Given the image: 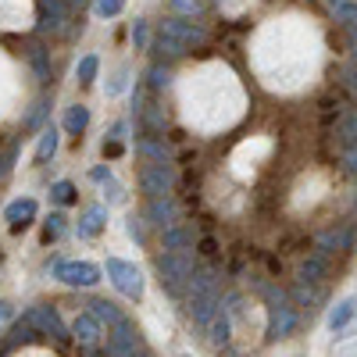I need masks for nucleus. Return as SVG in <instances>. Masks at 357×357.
<instances>
[{
	"mask_svg": "<svg viewBox=\"0 0 357 357\" xmlns=\"http://www.w3.org/2000/svg\"><path fill=\"white\" fill-rule=\"evenodd\" d=\"M72 336H75L79 343H86V347L100 343V321H97L93 314H79V318L72 321Z\"/></svg>",
	"mask_w": 357,
	"mask_h": 357,
	"instance_id": "19",
	"label": "nucleus"
},
{
	"mask_svg": "<svg viewBox=\"0 0 357 357\" xmlns=\"http://www.w3.org/2000/svg\"><path fill=\"white\" fill-rule=\"evenodd\" d=\"M325 279V261H321V254L318 257H307L304 264H301V282H321Z\"/></svg>",
	"mask_w": 357,
	"mask_h": 357,
	"instance_id": "31",
	"label": "nucleus"
},
{
	"mask_svg": "<svg viewBox=\"0 0 357 357\" xmlns=\"http://www.w3.org/2000/svg\"><path fill=\"white\" fill-rule=\"evenodd\" d=\"M86 4H89V0H68V8H72V11H82Z\"/></svg>",
	"mask_w": 357,
	"mask_h": 357,
	"instance_id": "48",
	"label": "nucleus"
},
{
	"mask_svg": "<svg viewBox=\"0 0 357 357\" xmlns=\"http://www.w3.org/2000/svg\"><path fill=\"white\" fill-rule=\"evenodd\" d=\"M126 232H129V240H136L139 247L146 243V222H143L139 215H129V218H126Z\"/></svg>",
	"mask_w": 357,
	"mask_h": 357,
	"instance_id": "36",
	"label": "nucleus"
},
{
	"mask_svg": "<svg viewBox=\"0 0 357 357\" xmlns=\"http://www.w3.org/2000/svg\"><path fill=\"white\" fill-rule=\"evenodd\" d=\"M65 222H68L65 215H50V218H47V240H54V236H61V232H65Z\"/></svg>",
	"mask_w": 357,
	"mask_h": 357,
	"instance_id": "40",
	"label": "nucleus"
},
{
	"mask_svg": "<svg viewBox=\"0 0 357 357\" xmlns=\"http://www.w3.org/2000/svg\"><path fill=\"white\" fill-rule=\"evenodd\" d=\"M172 15H183V18H197L204 15V0H168Z\"/></svg>",
	"mask_w": 357,
	"mask_h": 357,
	"instance_id": "33",
	"label": "nucleus"
},
{
	"mask_svg": "<svg viewBox=\"0 0 357 357\" xmlns=\"http://www.w3.org/2000/svg\"><path fill=\"white\" fill-rule=\"evenodd\" d=\"M222 311V296L218 293H207V296H190V318L200 325V329H207L211 325V318Z\"/></svg>",
	"mask_w": 357,
	"mask_h": 357,
	"instance_id": "12",
	"label": "nucleus"
},
{
	"mask_svg": "<svg viewBox=\"0 0 357 357\" xmlns=\"http://www.w3.org/2000/svg\"><path fill=\"white\" fill-rule=\"evenodd\" d=\"M126 136H129V122H114V126H111V136H107V139L122 146V143H126Z\"/></svg>",
	"mask_w": 357,
	"mask_h": 357,
	"instance_id": "42",
	"label": "nucleus"
},
{
	"mask_svg": "<svg viewBox=\"0 0 357 357\" xmlns=\"http://www.w3.org/2000/svg\"><path fill=\"white\" fill-rule=\"evenodd\" d=\"M93 11H97V18H114L126 11V0H97Z\"/></svg>",
	"mask_w": 357,
	"mask_h": 357,
	"instance_id": "37",
	"label": "nucleus"
},
{
	"mask_svg": "<svg viewBox=\"0 0 357 357\" xmlns=\"http://www.w3.org/2000/svg\"><path fill=\"white\" fill-rule=\"evenodd\" d=\"M343 168L350 172V175H357V139L347 146V151H343Z\"/></svg>",
	"mask_w": 357,
	"mask_h": 357,
	"instance_id": "41",
	"label": "nucleus"
},
{
	"mask_svg": "<svg viewBox=\"0 0 357 357\" xmlns=\"http://www.w3.org/2000/svg\"><path fill=\"white\" fill-rule=\"evenodd\" d=\"M33 218H36V200L33 197H18V200H11L4 207V222H11L15 229L25 225V222H33Z\"/></svg>",
	"mask_w": 357,
	"mask_h": 357,
	"instance_id": "18",
	"label": "nucleus"
},
{
	"mask_svg": "<svg viewBox=\"0 0 357 357\" xmlns=\"http://www.w3.org/2000/svg\"><path fill=\"white\" fill-rule=\"evenodd\" d=\"M57 143H61V136H57V129L54 126H47V129H40V139H36V165H47L54 154H57Z\"/></svg>",
	"mask_w": 357,
	"mask_h": 357,
	"instance_id": "21",
	"label": "nucleus"
},
{
	"mask_svg": "<svg viewBox=\"0 0 357 357\" xmlns=\"http://www.w3.org/2000/svg\"><path fill=\"white\" fill-rule=\"evenodd\" d=\"M343 79H347V86L357 93V65H354V68H347V72H343Z\"/></svg>",
	"mask_w": 357,
	"mask_h": 357,
	"instance_id": "45",
	"label": "nucleus"
},
{
	"mask_svg": "<svg viewBox=\"0 0 357 357\" xmlns=\"http://www.w3.org/2000/svg\"><path fill=\"white\" fill-rule=\"evenodd\" d=\"M293 301L301 304V307H307V311H311L314 304H321V293H318V289H311V282H301V286L293 289Z\"/></svg>",
	"mask_w": 357,
	"mask_h": 357,
	"instance_id": "34",
	"label": "nucleus"
},
{
	"mask_svg": "<svg viewBox=\"0 0 357 357\" xmlns=\"http://www.w3.org/2000/svg\"><path fill=\"white\" fill-rule=\"evenodd\" d=\"M139 114L146 118V126H151L154 132H165V111H161L158 104H146V107H143Z\"/></svg>",
	"mask_w": 357,
	"mask_h": 357,
	"instance_id": "38",
	"label": "nucleus"
},
{
	"mask_svg": "<svg viewBox=\"0 0 357 357\" xmlns=\"http://www.w3.org/2000/svg\"><path fill=\"white\" fill-rule=\"evenodd\" d=\"M104 225H107V207L104 204H89L86 211L79 215V222H75V232H79V240H97V236L104 232Z\"/></svg>",
	"mask_w": 357,
	"mask_h": 357,
	"instance_id": "11",
	"label": "nucleus"
},
{
	"mask_svg": "<svg viewBox=\"0 0 357 357\" xmlns=\"http://www.w3.org/2000/svg\"><path fill=\"white\" fill-rule=\"evenodd\" d=\"M329 8H333L336 22H343L347 29H357V4L354 0H329Z\"/></svg>",
	"mask_w": 357,
	"mask_h": 357,
	"instance_id": "29",
	"label": "nucleus"
},
{
	"mask_svg": "<svg viewBox=\"0 0 357 357\" xmlns=\"http://www.w3.org/2000/svg\"><path fill=\"white\" fill-rule=\"evenodd\" d=\"M132 357H154V354H143V350H136V354H132Z\"/></svg>",
	"mask_w": 357,
	"mask_h": 357,
	"instance_id": "49",
	"label": "nucleus"
},
{
	"mask_svg": "<svg viewBox=\"0 0 357 357\" xmlns=\"http://www.w3.org/2000/svg\"><path fill=\"white\" fill-rule=\"evenodd\" d=\"M25 318L33 321V329H40L43 336L68 340V329H65L61 314H57V307H47V304H40V307H29V314H25Z\"/></svg>",
	"mask_w": 357,
	"mask_h": 357,
	"instance_id": "9",
	"label": "nucleus"
},
{
	"mask_svg": "<svg viewBox=\"0 0 357 357\" xmlns=\"http://www.w3.org/2000/svg\"><path fill=\"white\" fill-rule=\"evenodd\" d=\"M193 268H197L193 250H168V254L158 257V275H161V286H165L168 293L183 289L186 279L193 275Z\"/></svg>",
	"mask_w": 357,
	"mask_h": 357,
	"instance_id": "1",
	"label": "nucleus"
},
{
	"mask_svg": "<svg viewBox=\"0 0 357 357\" xmlns=\"http://www.w3.org/2000/svg\"><path fill=\"white\" fill-rule=\"evenodd\" d=\"M8 318H11V304H8V301H0V325H4Z\"/></svg>",
	"mask_w": 357,
	"mask_h": 357,
	"instance_id": "47",
	"label": "nucleus"
},
{
	"mask_svg": "<svg viewBox=\"0 0 357 357\" xmlns=\"http://www.w3.org/2000/svg\"><path fill=\"white\" fill-rule=\"evenodd\" d=\"M47 114H50V100H47V97H40V100L33 104V111H29V114L22 118V129H25V132H33V129H40Z\"/></svg>",
	"mask_w": 357,
	"mask_h": 357,
	"instance_id": "28",
	"label": "nucleus"
},
{
	"mask_svg": "<svg viewBox=\"0 0 357 357\" xmlns=\"http://www.w3.org/2000/svg\"><path fill=\"white\" fill-rule=\"evenodd\" d=\"M50 200L61 204V207H65V204H75V186L68 183V178H57V183L50 186Z\"/></svg>",
	"mask_w": 357,
	"mask_h": 357,
	"instance_id": "32",
	"label": "nucleus"
},
{
	"mask_svg": "<svg viewBox=\"0 0 357 357\" xmlns=\"http://www.w3.org/2000/svg\"><path fill=\"white\" fill-rule=\"evenodd\" d=\"M89 314H93L97 321H107V325H114V321L126 318L122 311H118V304H111V301H89Z\"/></svg>",
	"mask_w": 357,
	"mask_h": 357,
	"instance_id": "26",
	"label": "nucleus"
},
{
	"mask_svg": "<svg viewBox=\"0 0 357 357\" xmlns=\"http://www.w3.org/2000/svg\"><path fill=\"white\" fill-rule=\"evenodd\" d=\"M343 136H350V139H357V111L343 118Z\"/></svg>",
	"mask_w": 357,
	"mask_h": 357,
	"instance_id": "44",
	"label": "nucleus"
},
{
	"mask_svg": "<svg viewBox=\"0 0 357 357\" xmlns=\"http://www.w3.org/2000/svg\"><path fill=\"white\" fill-rule=\"evenodd\" d=\"M354 314H357V296H347V301H340V304L329 311V329H333V333L347 329Z\"/></svg>",
	"mask_w": 357,
	"mask_h": 357,
	"instance_id": "22",
	"label": "nucleus"
},
{
	"mask_svg": "<svg viewBox=\"0 0 357 357\" xmlns=\"http://www.w3.org/2000/svg\"><path fill=\"white\" fill-rule=\"evenodd\" d=\"M136 154H139L143 161H168V158H172V146L165 143L161 132H151V136L136 139Z\"/></svg>",
	"mask_w": 357,
	"mask_h": 357,
	"instance_id": "16",
	"label": "nucleus"
},
{
	"mask_svg": "<svg viewBox=\"0 0 357 357\" xmlns=\"http://www.w3.org/2000/svg\"><path fill=\"white\" fill-rule=\"evenodd\" d=\"M104 275L111 279V286H114L118 293L129 296V301H139V296H143V272H139L136 264H129V261H122V257H107Z\"/></svg>",
	"mask_w": 357,
	"mask_h": 357,
	"instance_id": "3",
	"label": "nucleus"
},
{
	"mask_svg": "<svg viewBox=\"0 0 357 357\" xmlns=\"http://www.w3.org/2000/svg\"><path fill=\"white\" fill-rule=\"evenodd\" d=\"M347 43H350V54L357 57V29H347Z\"/></svg>",
	"mask_w": 357,
	"mask_h": 357,
	"instance_id": "46",
	"label": "nucleus"
},
{
	"mask_svg": "<svg viewBox=\"0 0 357 357\" xmlns=\"http://www.w3.org/2000/svg\"><path fill=\"white\" fill-rule=\"evenodd\" d=\"M129 36H132V47H136V50H146V47H151V25H146V18H136V22H132Z\"/></svg>",
	"mask_w": 357,
	"mask_h": 357,
	"instance_id": "35",
	"label": "nucleus"
},
{
	"mask_svg": "<svg viewBox=\"0 0 357 357\" xmlns=\"http://www.w3.org/2000/svg\"><path fill=\"white\" fill-rule=\"evenodd\" d=\"M158 33L172 36L175 43H183L186 50H197V47H204V43H207V29H204V25H197L193 18H183V15H168V18L158 25Z\"/></svg>",
	"mask_w": 357,
	"mask_h": 357,
	"instance_id": "4",
	"label": "nucleus"
},
{
	"mask_svg": "<svg viewBox=\"0 0 357 357\" xmlns=\"http://www.w3.org/2000/svg\"><path fill=\"white\" fill-rule=\"evenodd\" d=\"M126 86H129V72H126V68H118V72H114V79L107 82L104 93H107V97H122V89H126Z\"/></svg>",
	"mask_w": 357,
	"mask_h": 357,
	"instance_id": "39",
	"label": "nucleus"
},
{
	"mask_svg": "<svg viewBox=\"0 0 357 357\" xmlns=\"http://www.w3.org/2000/svg\"><path fill=\"white\" fill-rule=\"evenodd\" d=\"M15 151H18V146H11V151H8L4 158H0V183H4V178H8V172H11V161H15Z\"/></svg>",
	"mask_w": 357,
	"mask_h": 357,
	"instance_id": "43",
	"label": "nucleus"
},
{
	"mask_svg": "<svg viewBox=\"0 0 357 357\" xmlns=\"http://www.w3.org/2000/svg\"><path fill=\"white\" fill-rule=\"evenodd\" d=\"M68 18H72V8L68 0H40V18H36V33H68Z\"/></svg>",
	"mask_w": 357,
	"mask_h": 357,
	"instance_id": "7",
	"label": "nucleus"
},
{
	"mask_svg": "<svg viewBox=\"0 0 357 357\" xmlns=\"http://www.w3.org/2000/svg\"><path fill=\"white\" fill-rule=\"evenodd\" d=\"M354 247V229L343 225V229H325L318 236V254H343Z\"/></svg>",
	"mask_w": 357,
	"mask_h": 357,
	"instance_id": "13",
	"label": "nucleus"
},
{
	"mask_svg": "<svg viewBox=\"0 0 357 357\" xmlns=\"http://www.w3.org/2000/svg\"><path fill=\"white\" fill-rule=\"evenodd\" d=\"M97 72H100V57L97 54H86V57H79V65H75V79L86 86V82H93L97 79Z\"/></svg>",
	"mask_w": 357,
	"mask_h": 357,
	"instance_id": "30",
	"label": "nucleus"
},
{
	"mask_svg": "<svg viewBox=\"0 0 357 357\" xmlns=\"http://www.w3.org/2000/svg\"><path fill=\"white\" fill-rule=\"evenodd\" d=\"M183 357H193V354H183Z\"/></svg>",
	"mask_w": 357,
	"mask_h": 357,
	"instance_id": "50",
	"label": "nucleus"
},
{
	"mask_svg": "<svg viewBox=\"0 0 357 357\" xmlns=\"http://www.w3.org/2000/svg\"><path fill=\"white\" fill-rule=\"evenodd\" d=\"M161 243H165V250H193V243H197V232H193V225H168V229H161Z\"/></svg>",
	"mask_w": 357,
	"mask_h": 357,
	"instance_id": "15",
	"label": "nucleus"
},
{
	"mask_svg": "<svg viewBox=\"0 0 357 357\" xmlns=\"http://www.w3.org/2000/svg\"><path fill=\"white\" fill-rule=\"evenodd\" d=\"M86 126H89V107H86V104H72V107L65 111V132L82 136Z\"/></svg>",
	"mask_w": 357,
	"mask_h": 357,
	"instance_id": "23",
	"label": "nucleus"
},
{
	"mask_svg": "<svg viewBox=\"0 0 357 357\" xmlns=\"http://www.w3.org/2000/svg\"><path fill=\"white\" fill-rule=\"evenodd\" d=\"M29 65H33V72H36V79L47 86L50 82V57H47V50L43 47H29Z\"/></svg>",
	"mask_w": 357,
	"mask_h": 357,
	"instance_id": "25",
	"label": "nucleus"
},
{
	"mask_svg": "<svg viewBox=\"0 0 357 357\" xmlns=\"http://www.w3.org/2000/svg\"><path fill=\"white\" fill-rule=\"evenodd\" d=\"M146 50H154V54H158V61H178V57H186V54H190L183 43H175V40L165 36V33H158V40L146 47Z\"/></svg>",
	"mask_w": 357,
	"mask_h": 357,
	"instance_id": "20",
	"label": "nucleus"
},
{
	"mask_svg": "<svg viewBox=\"0 0 357 357\" xmlns=\"http://www.w3.org/2000/svg\"><path fill=\"white\" fill-rule=\"evenodd\" d=\"M190 296H207V293H218V272L215 268H193V275L186 279Z\"/></svg>",
	"mask_w": 357,
	"mask_h": 357,
	"instance_id": "17",
	"label": "nucleus"
},
{
	"mask_svg": "<svg viewBox=\"0 0 357 357\" xmlns=\"http://www.w3.org/2000/svg\"><path fill=\"white\" fill-rule=\"evenodd\" d=\"M296 329V311L282 289H268V340H282Z\"/></svg>",
	"mask_w": 357,
	"mask_h": 357,
	"instance_id": "2",
	"label": "nucleus"
},
{
	"mask_svg": "<svg viewBox=\"0 0 357 357\" xmlns=\"http://www.w3.org/2000/svg\"><path fill=\"white\" fill-rule=\"evenodd\" d=\"M89 178H93V183L104 190V200H107V204H122V200H126V186L118 183L114 172H111L107 165H97L93 172H89Z\"/></svg>",
	"mask_w": 357,
	"mask_h": 357,
	"instance_id": "14",
	"label": "nucleus"
},
{
	"mask_svg": "<svg viewBox=\"0 0 357 357\" xmlns=\"http://www.w3.org/2000/svg\"><path fill=\"white\" fill-rule=\"evenodd\" d=\"M172 68L165 65V61H158V65H151V72H146V89H154V93H165V89L172 86Z\"/></svg>",
	"mask_w": 357,
	"mask_h": 357,
	"instance_id": "24",
	"label": "nucleus"
},
{
	"mask_svg": "<svg viewBox=\"0 0 357 357\" xmlns=\"http://www.w3.org/2000/svg\"><path fill=\"white\" fill-rule=\"evenodd\" d=\"M100 275H104V272H100L97 264H89V261H61V264H54V279L65 282V286H75V289L97 286Z\"/></svg>",
	"mask_w": 357,
	"mask_h": 357,
	"instance_id": "6",
	"label": "nucleus"
},
{
	"mask_svg": "<svg viewBox=\"0 0 357 357\" xmlns=\"http://www.w3.org/2000/svg\"><path fill=\"white\" fill-rule=\"evenodd\" d=\"M136 350H139V329H136L129 318L114 321L111 333H107V354L111 357H132Z\"/></svg>",
	"mask_w": 357,
	"mask_h": 357,
	"instance_id": "8",
	"label": "nucleus"
},
{
	"mask_svg": "<svg viewBox=\"0 0 357 357\" xmlns=\"http://www.w3.org/2000/svg\"><path fill=\"white\" fill-rule=\"evenodd\" d=\"M175 186V168L168 161H146L139 168V190L146 197H165Z\"/></svg>",
	"mask_w": 357,
	"mask_h": 357,
	"instance_id": "5",
	"label": "nucleus"
},
{
	"mask_svg": "<svg viewBox=\"0 0 357 357\" xmlns=\"http://www.w3.org/2000/svg\"><path fill=\"white\" fill-rule=\"evenodd\" d=\"M207 333H211V343H215V347H225V343H229V333H232L229 314H225V311H218V314L211 318V325H207Z\"/></svg>",
	"mask_w": 357,
	"mask_h": 357,
	"instance_id": "27",
	"label": "nucleus"
},
{
	"mask_svg": "<svg viewBox=\"0 0 357 357\" xmlns=\"http://www.w3.org/2000/svg\"><path fill=\"white\" fill-rule=\"evenodd\" d=\"M146 225H154V229H168L178 222V204L165 193V197H151L146 200V211H143Z\"/></svg>",
	"mask_w": 357,
	"mask_h": 357,
	"instance_id": "10",
	"label": "nucleus"
}]
</instances>
